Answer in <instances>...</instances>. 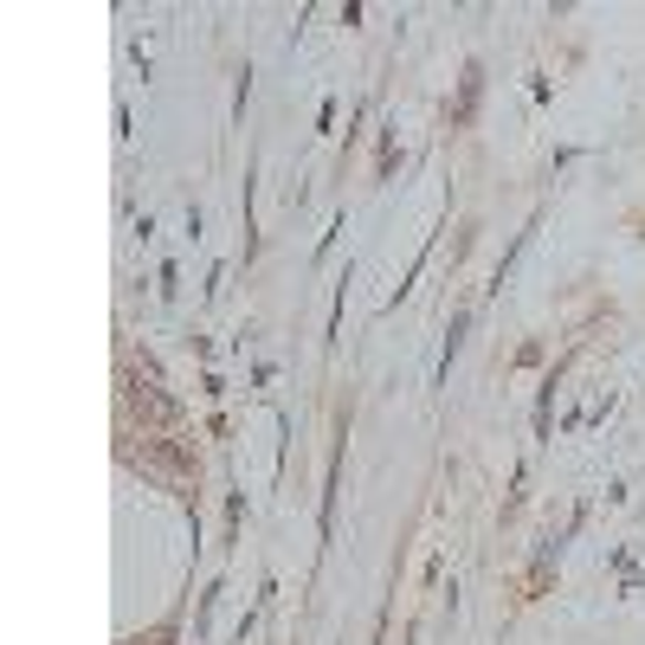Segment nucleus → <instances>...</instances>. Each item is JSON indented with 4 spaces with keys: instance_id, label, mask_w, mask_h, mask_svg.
<instances>
[{
    "instance_id": "obj_1",
    "label": "nucleus",
    "mask_w": 645,
    "mask_h": 645,
    "mask_svg": "<svg viewBox=\"0 0 645 645\" xmlns=\"http://www.w3.org/2000/svg\"><path fill=\"white\" fill-rule=\"evenodd\" d=\"M123 407H130V420H143V433H168V426H181V413H188L155 375H123Z\"/></svg>"
}]
</instances>
